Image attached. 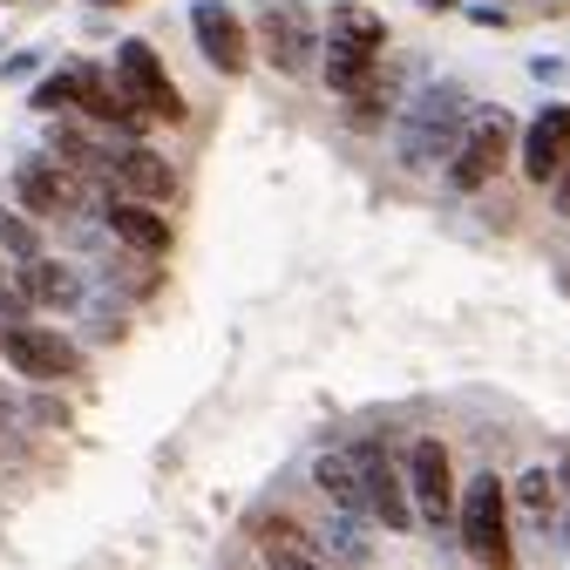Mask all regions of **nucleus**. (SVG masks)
Segmentation results:
<instances>
[{"mask_svg": "<svg viewBox=\"0 0 570 570\" xmlns=\"http://www.w3.org/2000/svg\"><path fill=\"white\" fill-rule=\"evenodd\" d=\"M35 102H41V109H82L96 129H122V136H142V129H150V116L122 96L116 68H89V61H68L61 76H48V82L35 89Z\"/></svg>", "mask_w": 570, "mask_h": 570, "instance_id": "f257e3e1", "label": "nucleus"}, {"mask_svg": "<svg viewBox=\"0 0 570 570\" xmlns=\"http://www.w3.org/2000/svg\"><path fill=\"white\" fill-rule=\"evenodd\" d=\"M462 129H469V116H462L455 89H421V102L394 122V150H401L407 170H442L455 157Z\"/></svg>", "mask_w": 570, "mask_h": 570, "instance_id": "f03ea898", "label": "nucleus"}, {"mask_svg": "<svg viewBox=\"0 0 570 570\" xmlns=\"http://www.w3.org/2000/svg\"><path fill=\"white\" fill-rule=\"evenodd\" d=\"M455 523H462V550H469L482 570H510V563H517V543H510V489L495 482V475H475V482L462 489Z\"/></svg>", "mask_w": 570, "mask_h": 570, "instance_id": "7ed1b4c3", "label": "nucleus"}, {"mask_svg": "<svg viewBox=\"0 0 570 570\" xmlns=\"http://www.w3.org/2000/svg\"><path fill=\"white\" fill-rule=\"evenodd\" d=\"M116 82H122V96L150 116V129L157 122H184V96H177V82H170V68H164V55L150 48V41H122L116 48Z\"/></svg>", "mask_w": 570, "mask_h": 570, "instance_id": "20e7f679", "label": "nucleus"}, {"mask_svg": "<svg viewBox=\"0 0 570 570\" xmlns=\"http://www.w3.org/2000/svg\"><path fill=\"white\" fill-rule=\"evenodd\" d=\"M510 142H517L510 109H475L469 129H462V142H455V157H449V184H455V190H482L495 170H503Z\"/></svg>", "mask_w": 570, "mask_h": 570, "instance_id": "39448f33", "label": "nucleus"}, {"mask_svg": "<svg viewBox=\"0 0 570 570\" xmlns=\"http://www.w3.org/2000/svg\"><path fill=\"white\" fill-rule=\"evenodd\" d=\"M0 353H8V367L28 374V381H68V374H82V346L61 340L55 326H35V320L0 326Z\"/></svg>", "mask_w": 570, "mask_h": 570, "instance_id": "423d86ee", "label": "nucleus"}, {"mask_svg": "<svg viewBox=\"0 0 570 570\" xmlns=\"http://www.w3.org/2000/svg\"><path fill=\"white\" fill-rule=\"evenodd\" d=\"M407 495H414V517H421V523H435V530L462 510V489H455L449 449H442L435 435H421V442L407 449Z\"/></svg>", "mask_w": 570, "mask_h": 570, "instance_id": "0eeeda50", "label": "nucleus"}, {"mask_svg": "<svg viewBox=\"0 0 570 570\" xmlns=\"http://www.w3.org/2000/svg\"><path fill=\"white\" fill-rule=\"evenodd\" d=\"M258 41H265V55H272V68L278 76H313L320 68V28H313V14L306 8H265V21H258Z\"/></svg>", "mask_w": 570, "mask_h": 570, "instance_id": "6e6552de", "label": "nucleus"}, {"mask_svg": "<svg viewBox=\"0 0 570 570\" xmlns=\"http://www.w3.org/2000/svg\"><path fill=\"white\" fill-rule=\"evenodd\" d=\"M190 35H197L204 61L218 68V76H245V68H252V35H245V21L225 8V0H197V8H190Z\"/></svg>", "mask_w": 570, "mask_h": 570, "instance_id": "1a4fd4ad", "label": "nucleus"}, {"mask_svg": "<svg viewBox=\"0 0 570 570\" xmlns=\"http://www.w3.org/2000/svg\"><path fill=\"white\" fill-rule=\"evenodd\" d=\"M353 462H361V482H367V517H374V523H387V530L421 523V517H414V495H407V475L387 462V449H381V442H361V449H353Z\"/></svg>", "mask_w": 570, "mask_h": 570, "instance_id": "9d476101", "label": "nucleus"}, {"mask_svg": "<svg viewBox=\"0 0 570 570\" xmlns=\"http://www.w3.org/2000/svg\"><path fill=\"white\" fill-rule=\"evenodd\" d=\"M76 184H82V177H68L48 150L14 170V190H21V204H28V218H61V210H76V197H82Z\"/></svg>", "mask_w": 570, "mask_h": 570, "instance_id": "9b49d317", "label": "nucleus"}, {"mask_svg": "<svg viewBox=\"0 0 570 570\" xmlns=\"http://www.w3.org/2000/svg\"><path fill=\"white\" fill-rule=\"evenodd\" d=\"M570 164V102H550L530 136H523V177L530 184H557V170Z\"/></svg>", "mask_w": 570, "mask_h": 570, "instance_id": "f8f14e48", "label": "nucleus"}, {"mask_svg": "<svg viewBox=\"0 0 570 570\" xmlns=\"http://www.w3.org/2000/svg\"><path fill=\"white\" fill-rule=\"evenodd\" d=\"M109 184H116V197H129V204H170V197H177V170H170L157 150H142V142H129V150L116 157Z\"/></svg>", "mask_w": 570, "mask_h": 570, "instance_id": "ddd939ff", "label": "nucleus"}, {"mask_svg": "<svg viewBox=\"0 0 570 570\" xmlns=\"http://www.w3.org/2000/svg\"><path fill=\"white\" fill-rule=\"evenodd\" d=\"M109 232H116V245H129V252H150V258H164L170 252V218L157 204H129V197H116L109 204Z\"/></svg>", "mask_w": 570, "mask_h": 570, "instance_id": "4468645a", "label": "nucleus"}, {"mask_svg": "<svg viewBox=\"0 0 570 570\" xmlns=\"http://www.w3.org/2000/svg\"><path fill=\"white\" fill-rule=\"evenodd\" d=\"M320 76H326V89H333V96H346V102H361V96H381V89H387L381 61H374V55H361V48H340V41H326Z\"/></svg>", "mask_w": 570, "mask_h": 570, "instance_id": "2eb2a0df", "label": "nucleus"}, {"mask_svg": "<svg viewBox=\"0 0 570 570\" xmlns=\"http://www.w3.org/2000/svg\"><path fill=\"white\" fill-rule=\"evenodd\" d=\"M313 482L326 503H340L346 517H367V482H361V462H353V449H326L313 462Z\"/></svg>", "mask_w": 570, "mask_h": 570, "instance_id": "dca6fc26", "label": "nucleus"}, {"mask_svg": "<svg viewBox=\"0 0 570 570\" xmlns=\"http://www.w3.org/2000/svg\"><path fill=\"white\" fill-rule=\"evenodd\" d=\"M21 293H28V306L61 313V306L82 299V278H76V265H61V258H28L21 265Z\"/></svg>", "mask_w": 570, "mask_h": 570, "instance_id": "f3484780", "label": "nucleus"}, {"mask_svg": "<svg viewBox=\"0 0 570 570\" xmlns=\"http://www.w3.org/2000/svg\"><path fill=\"white\" fill-rule=\"evenodd\" d=\"M48 157H55L68 177H109V170H116V157L96 150V142H89L76 122H55V129H48Z\"/></svg>", "mask_w": 570, "mask_h": 570, "instance_id": "a211bd4d", "label": "nucleus"}, {"mask_svg": "<svg viewBox=\"0 0 570 570\" xmlns=\"http://www.w3.org/2000/svg\"><path fill=\"white\" fill-rule=\"evenodd\" d=\"M326 35H333L340 48H361V55H381V41H387V21H381V14H367L361 0H340V8H333V21H326Z\"/></svg>", "mask_w": 570, "mask_h": 570, "instance_id": "6ab92c4d", "label": "nucleus"}, {"mask_svg": "<svg viewBox=\"0 0 570 570\" xmlns=\"http://www.w3.org/2000/svg\"><path fill=\"white\" fill-rule=\"evenodd\" d=\"M517 510H523V523H537V530H550L557 523V510H563V482L550 475V469H530V475H517Z\"/></svg>", "mask_w": 570, "mask_h": 570, "instance_id": "aec40b11", "label": "nucleus"}, {"mask_svg": "<svg viewBox=\"0 0 570 570\" xmlns=\"http://www.w3.org/2000/svg\"><path fill=\"white\" fill-rule=\"evenodd\" d=\"M0 252H14L21 265H28V258H48V252H41L35 218H21V210H0Z\"/></svg>", "mask_w": 570, "mask_h": 570, "instance_id": "412c9836", "label": "nucleus"}, {"mask_svg": "<svg viewBox=\"0 0 570 570\" xmlns=\"http://www.w3.org/2000/svg\"><path fill=\"white\" fill-rule=\"evenodd\" d=\"M0 313H8V326L28 320V293H21V278H8V272H0Z\"/></svg>", "mask_w": 570, "mask_h": 570, "instance_id": "4be33fe9", "label": "nucleus"}, {"mask_svg": "<svg viewBox=\"0 0 570 570\" xmlns=\"http://www.w3.org/2000/svg\"><path fill=\"white\" fill-rule=\"evenodd\" d=\"M550 197H557V210H563V218H570V164L557 170V184H550Z\"/></svg>", "mask_w": 570, "mask_h": 570, "instance_id": "5701e85b", "label": "nucleus"}, {"mask_svg": "<svg viewBox=\"0 0 570 570\" xmlns=\"http://www.w3.org/2000/svg\"><path fill=\"white\" fill-rule=\"evenodd\" d=\"M272 570H320V563H313V557H306V563H272Z\"/></svg>", "mask_w": 570, "mask_h": 570, "instance_id": "b1692460", "label": "nucleus"}, {"mask_svg": "<svg viewBox=\"0 0 570 570\" xmlns=\"http://www.w3.org/2000/svg\"><path fill=\"white\" fill-rule=\"evenodd\" d=\"M421 8H442V14H455V0H421Z\"/></svg>", "mask_w": 570, "mask_h": 570, "instance_id": "393cba45", "label": "nucleus"}, {"mask_svg": "<svg viewBox=\"0 0 570 570\" xmlns=\"http://www.w3.org/2000/svg\"><path fill=\"white\" fill-rule=\"evenodd\" d=\"M89 8H122V0H89Z\"/></svg>", "mask_w": 570, "mask_h": 570, "instance_id": "a878e982", "label": "nucleus"}, {"mask_svg": "<svg viewBox=\"0 0 570 570\" xmlns=\"http://www.w3.org/2000/svg\"><path fill=\"white\" fill-rule=\"evenodd\" d=\"M0 421H8V394H0Z\"/></svg>", "mask_w": 570, "mask_h": 570, "instance_id": "bb28decb", "label": "nucleus"}]
</instances>
